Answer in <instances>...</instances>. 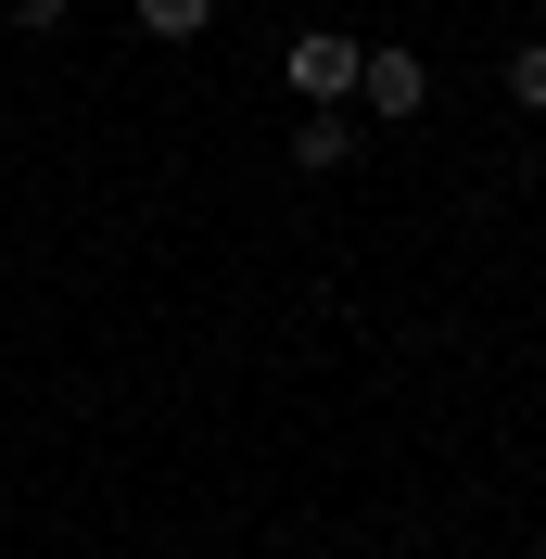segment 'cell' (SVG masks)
I'll return each mask as SVG.
<instances>
[{
	"label": "cell",
	"instance_id": "obj_6",
	"mask_svg": "<svg viewBox=\"0 0 546 559\" xmlns=\"http://www.w3.org/2000/svg\"><path fill=\"white\" fill-rule=\"evenodd\" d=\"M64 13H76V0H13V26H26V38H51Z\"/></svg>",
	"mask_w": 546,
	"mask_h": 559
},
{
	"label": "cell",
	"instance_id": "obj_1",
	"mask_svg": "<svg viewBox=\"0 0 546 559\" xmlns=\"http://www.w3.org/2000/svg\"><path fill=\"white\" fill-rule=\"evenodd\" d=\"M356 64H369V38H331V26H306L293 51H280V76H293L306 115H356Z\"/></svg>",
	"mask_w": 546,
	"mask_h": 559
},
{
	"label": "cell",
	"instance_id": "obj_4",
	"mask_svg": "<svg viewBox=\"0 0 546 559\" xmlns=\"http://www.w3.org/2000/svg\"><path fill=\"white\" fill-rule=\"evenodd\" d=\"M140 13V38H204L216 26V0H128Z\"/></svg>",
	"mask_w": 546,
	"mask_h": 559
},
{
	"label": "cell",
	"instance_id": "obj_5",
	"mask_svg": "<svg viewBox=\"0 0 546 559\" xmlns=\"http://www.w3.org/2000/svg\"><path fill=\"white\" fill-rule=\"evenodd\" d=\"M509 103L546 115V38H521V51H509Z\"/></svg>",
	"mask_w": 546,
	"mask_h": 559
},
{
	"label": "cell",
	"instance_id": "obj_3",
	"mask_svg": "<svg viewBox=\"0 0 546 559\" xmlns=\"http://www.w3.org/2000/svg\"><path fill=\"white\" fill-rule=\"evenodd\" d=\"M293 166H306V178L356 166V115H306V128H293Z\"/></svg>",
	"mask_w": 546,
	"mask_h": 559
},
{
	"label": "cell",
	"instance_id": "obj_2",
	"mask_svg": "<svg viewBox=\"0 0 546 559\" xmlns=\"http://www.w3.org/2000/svg\"><path fill=\"white\" fill-rule=\"evenodd\" d=\"M419 103H432V64H419V51H394V38H381L369 64H356V115H381V128H407Z\"/></svg>",
	"mask_w": 546,
	"mask_h": 559
}]
</instances>
